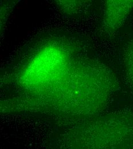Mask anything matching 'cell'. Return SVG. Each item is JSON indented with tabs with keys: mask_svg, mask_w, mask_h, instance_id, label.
<instances>
[{
	"mask_svg": "<svg viewBox=\"0 0 133 149\" xmlns=\"http://www.w3.org/2000/svg\"><path fill=\"white\" fill-rule=\"evenodd\" d=\"M63 52L55 47H47L35 56L26 67L21 80L23 86L41 91L51 85L64 67Z\"/></svg>",
	"mask_w": 133,
	"mask_h": 149,
	"instance_id": "7a4b0ae2",
	"label": "cell"
},
{
	"mask_svg": "<svg viewBox=\"0 0 133 149\" xmlns=\"http://www.w3.org/2000/svg\"><path fill=\"white\" fill-rule=\"evenodd\" d=\"M133 8V1H109L104 15L105 26L114 30L122 24Z\"/></svg>",
	"mask_w": 133,
	"mask_h": 149,
	"instance_id": "3957f363",
	"label": "cell"
},
{
	"mask_svg": "<svg viewBox=\"0 0 133 149\" xmlns=\"http://www.w3.org/2000/svg\"><path fill=\"white\" fill-rule=\"evenodd\" d=\"M59 145L63 149H133V115L100 116L67 132Z\"/></svg>",
	"mask_w": 133,
	"mask_h": 149,
	"instance_id": "6da1fadb",
	"label": "cell"
},
{
	"mask_svg": "<svg viewBox=\"0 0 133 149\" xmlns=\"http://www.w3.org/2000/svg\"><path fill=\"white\" fill-rule=\"evenodd\" d=\"M127 67L130 80L133 86V43L129 48L127 56Z\"/></svg>",
	"mask_w": 133,
	"mask_h": 149,
	"instance_id": "277c9868",
	"label": "cell"
}]
</instances>
